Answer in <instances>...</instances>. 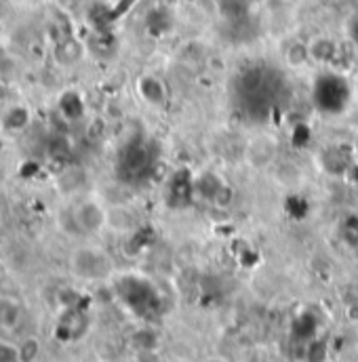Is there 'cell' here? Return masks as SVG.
Masks as SVG:
<instances>
[{"instance_id": "6", "label": "cell", "mask_w": 358, "mask_h": 362, "mask_svg": "<svg viewBox=\"0 0 358 362\" xmlns=\"http://www.w3.org/2000/svg\"><path fill=\"white\" fill-rule=\"evenodd\" d=\"M81 55H83V47H81V42L74 40V38H64V40H59V45H57V49H55V57H57V62L64 64V66L76 64V62L81 59Z\"/></svg>"}, {"instance_id": "12", "label": "cell", "mask_w": 358, "mask_h": 362, "mask_svg": "<svg viewBox=\"0 0 358 362\" xmlns=\"http://www.w3.org/2000/svg\"><path fill=\"white\" fill-rule=\"evenodd\" d=\"M352 32H354V42H358V19L352 23Z\"/></svg>"}, {"instance_id": "9", "label": "cell", "mask_w": 358, "mask_h": 362, "mask_svg": "<svg viewBox=\"0 0 358 362\" xmlns=\"http://www.w3.org/2000/svg\"><path fill=\"white\" fill-rule=\"evenodd\" d=\"M17 316H19V312H17V308L13 303H8V301L0 303V325L2 327L11 329L17 322Z\"/></svg>"}, {"instance_id": "2", "label": "cell", "mask_w": 358, "mask_h": 362, "mask_svg": "<svg viewBox=\"0 0 358 362\" xmlns=\"http://www.w3.org/2000/svg\"><path fill=\"white\" fill-rule=\"evenodd\" d=\"M276 150H278V144L274 137L255 135L249 139V144L245 148V160L251 169H258V171L268 169L276 158Z\"/></svg>"}, {"instance_id": "5", "label": "cell", "mask_w": 358, "mask_h": 362, "mask_svg": "<svg viewBox=\"0 0 358 362\" xmlns=\"http://www.w3.org/2000/svg\"><path fill=\"white\" fill-rule=\"evenodd\" d=\"M282 59L291 70H304L308 64H312L308 42L306 40H291L282 51Z\"/></svg>"}, {"instance_id": "8", "label": "cell", "mask_w": 358, "mask_h": 362, "mask_svg": "<svg viewBox=\"0 0 358 362\" xmlns=\"http://www.w3.org/2000/svg\"><path fill=\"white\" fill-rule=\"evenodd\" d=\"M59 110L64 112L66 118L74 120V118H81L83 114V101H81V95L76 93H64L62 99H59Z\"/></svg>"}, {"instance_id": "13", "label": "cell", "mask_w": 358, "mask_h": 362, "mask_svg": "<svg viewBox=\"0 0 358 362\" xmlns=\"http://www.w3.org/2000/svg\"><path fill=\"white\" fill-rule=\"evenodd\" d=\"M207 362H224V361H219V358H211V361H207Z\"/></svg>"}, {"instance_id": "11", "label": "cell", "mask_w": 358, "mask_h": 362, "mask_svg": "<svg viewBox=\"0 0 358 362\" xmlns=\"http://www.w3.org/2000/svg\"><path fill=\"white\" fill-rule=\"evenodd\" d=\"M301 0H268V8L274 13H289L293 11Z\"/></svg>"}, {"instance_id": "10", "label": "cell", "mask_w": 358, "mask_h": 362, "mask_svg": "<svg viewBox=\"0 0 358 362\" xmlns=\"http://www.w3.org/2000/svg\"><path fill=\"white\" fill-rule=\"evenodd\" d=\"M21 361V352L19 348L6 344V341H0V362H19Z\"/></svg>"}, {"instance_id": "1", "label": "cell", "mask_w": 358, "mask_h": 362, "mask_svg": "<svg viewBox=\"0 0 358 362\" xmlns=\"http://www.w3.org/2000/svg\"><path fill=\"white\" fill-rule=\"evenodd\" d=\"M112 259L105 251L95 249V247H85L79 249L74 255V270L81 278L87 280H103L112 274Z\"/></svg>"}, {"instance_id": "3", "label": "cell", "mask_w": 358, "mask_h": 362, "mask_svg": "<svg viewBox=\"0 0 358 362\" xmlns=\"http://www.w3.org/2000/svg\"><path fill=\"white\" fill-rule=\"evenodd\" d=\"M74 223L81 232L85 234H95L108 223V211L97 202V200H83L74 209Z\"/></svg>"}, {"instance_id": "4", "label": "cell", "mask_w": 358, "mask_h": 362, "mask_svg": "<svg viewBox=\"0 0 358 362\" xmlns=\"http://www.w3.org/2000/svg\"><path fill=\"white\" fill-rule=\"evenodd\" d=\"M310 59L318 66H333L340 57V42L329 34H318L308 40Z\"/></svg>"}, {"instance_id": "7", "label": "cell", "mask_w": 358, "mask_h": 362, "mask_svg": "<svg viewBox=\"0 0 358 362\" xmlns=\"http://www.w3.org/2000/svg\"><path fill=\"white\" fill-rule=\"evenodd\" d=\"M30 122V110L23 105H13L2 116V127L6 131H23Z\"/></svg>"}]
</instances>
